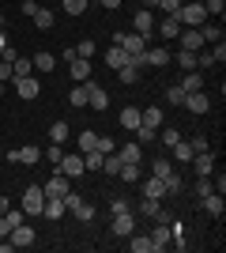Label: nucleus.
I'll return each mask as SVG.
<instances>
[{
	"mask_svg": "<svg viewBox=\"0 0 226 253\" xmlns=\"http://www.w3.org/2000/svg\"><path fill=\"white\" fill-rule=\"evenodd\" d=\"M159 34L162 38H177V34H181V23L173 19V15H166V19L159 23Z\"/></svg>",
	"mask_w": 226,
	"mask_h": 253,
	"instance_id": "2f4dec72",
	"label": "nucleus"
},
{
	"mask_svg": "<svg viewBox=\"0 0 226 253\" xmlns=\"http://www.w3.org/2000/svg\"><path fill=\"white\" fill-rule=\"evenodd\" d=\"M204 11H207V15H219V19H223V11H226V0H204Z\"/></svg>",
	"mask_w": 226,
	"mask_h": 253,
	"instance_id": "c03bdc74",
	"label": "nucleus"
},
{
	"mask_svg": "<svg viewBox=\"0 0 226 253\" xmlns=\"http://www.w3.org/2000/svg\"><path fill=\"white\" fill-rule=\"evenodd\" d=\"M0 19H4V8H0Z\"/></svg>",
	"mask_w": 226,
	"mask_h": 253,
	"instance_id": "338daca9",
	"label": "nucleus"
},
{
	"mask_svg": "<svg viewBox=\"0 0 226 253\" xmlns=\"http://www.w3.org/2000/svg\"><path fill=\"white\" fill-rule=\"evenodd\" d=\"M42 155H45V159H49V163H53V167H57V163L65 159V144H49V148H45Z\"/></svg>",
	"mask_w": 226,
	"mask_h": 253,
	"instance_id": "79ce46f5",
	"label": "nucleus"
},
{
	"mask_svg": "<svg viewBox=\"0 0 226 253\" xmlns=\"http://www.w3.org/2000/svg\"><path fill=\"white\" fill-rule=\"evenodd\" d=\"M140 4H143L147 11H155V8H159V0H140Z\"/></svg>",
	"mask_w": 226,
	"mask_h": 253,
	"instance_id": "0e129e2a",
	"label": "nucleus"
},
{
	"mask_svg": "<svg viewBox=\"0 0 226 253\" xmlns=\"http://www.w3.org/2000/svg\"><path fill=\"white\" fill-rule=\"evenodd\" d=\"M143 64H151V68H166V64H170V53L162 49V45H147V53H143Z\"/></svg>",
	"mask_w": 226,
	"mask_h": 253,
	"instance_id": "f8f14e48",
	"label": "nucleus"
},
{
	"mask_svg": "<svg viewBox=\"0 0 226 253\" xmlns=\"http://www.w3.org/2000/svg\"><path fill=\"white\" fill-rule=\"evenodd\" d=\"M68 140V121H53L49 125V144H65Z\"/></svg>",
	"mask_w": 226,
	"mask_h": 253,
	"instance_id": "473e14b6",
	"label": "nucleus"
},
{
	"mask_svg": "<svg viewBox=\"0 0 226 253\" xmlns=\"http://www.w3.org/2000/svg\"><path fill=\"white\" fill-rule=\"evenodd\" d=\"M31 61H34V68H38V72H53V68H57V57H53V53H45V49H38Z\"/></svg>",
	"mask_w": 226,
	"mask_h": 253,
	"instance_id": "b1692460",
	"label": "nucleus"
},
{
	"mask_svg": "<svg viewBox=\"0 0 226 253\" xmlns=\"http://www.w3.org/2000/svg\"><path fill=\"white\" fill-rule=\"evenodd\" d=\"M177 64H181L185 72H193V68H196V53H189V49H181V53H177Z\"/></svg>",
	"mask_w": 226,
	"mask_h": 253,
	"instance_id": "37998d69",
	"label": "nucleus"
},
{
	"mask_svg": "<svg viewBox=\"0 0 226 253\" xmlns=\"http://www.w3.org/2000/svg\"><path fill=\"white\" fill-rule=\"evenodd\" d=\"M8 238H11L15 250H27V246H34V227H31V223H19V227H11V231H8Z\"/></svg>",
	"mask_w": 226,
	"mask_h": 253,
	"instance_id": "0eeeda50",
	"label": "nucleus"
},
{
	"mask_svg": "<svg viewBox=\"0 0 226 253\" xmlns=\"http://www.w3.org/2000/svg\"><path fill=\"white\" fill-rule=\"evenodd\" d=\"M61 8H65L68 15H83V11H87V0H61Z\"/></svg>",
	"mask_w": 226,
	"mask_h": 253,
	"instance_id": "4c0bfd02",
	"label": "nucleus"
},
{
	"mask_svg": "<svg viewBox=\"0 0 226 253\" xmlns=\"http://www.w3.org/2000/svg\"><path fill=\"white\" fill-rule=\"evenodd\" d=\"M151 174H155V178H170L173 174V159L170 155H155L151 159Z\"/></svg>",
	"mask_w": 226,
	"mask_h": 253,
	"instance_id": "6ab92c4d",
	"label": "nucleus"
},
{
	"mask_svg": "<svg viewBox=\"0 0 226 253\" xmlns=\"http://www.w3.org/2000/svg\"><path fill=\"white\" fill-rule=\"evenodd\" d=\"M117 76H121V84L125 87H132V84H140V64H125V68H117Z\"/></svg>",
	"mask_w": 226,
	"mask_h": 253,
	"instance_id": "cd10ccee",
	"label": "nucleus"
},
{
	"mask_svg": "<svg viewBox=\"0 0 226 253\" xmlns=\"http://www.w3.org/2000/svg\"><path fill=\"white\" fill-rule=\"evenodd\" d=\"M170 238H173L170 219H159V227H155V234H151V253H162L166 246H170Z\"/></svg>",
	"mask_w": 226,
	"mask_h": 253,
	"instance_id": "39448f33",
	"label": "nucleus"
},
{
	"mask_svg": "<svg viewBox=\"0 0 226 253\" xmlns=\"http://www.w3.org/2000/svg\"><path fill=\"white\" fill-rule=\"evenodd\" d=\"M155 136H159V132H155V128H136V144H140V148H147V144H155Z\"/></svg>",
	"mask_w": 226,
	"mask_h": 253,
	"instance_id": "e433bc0d",
	"label": "nucleus"
},
{
	"mask_svg": "<svg viewBox=\"0 0 226 253\" xmlns=\"http://www.w3.org/2000/svg\"><path fill=\"white\" fill-rule=\"evenodd\" d=\"M132 231H136V219H132V208H129V211H117V215H113V234H117V238H129Z\"/></svg>",
	"mask_w": 226,
	"mask_h": 253,
	"instance_id": "9d476101",
	"label": "nucleus"
},
{
	"mask_svg": "<svg viewBox=\"0 0 226 253\" xmlns=\"http://www.w3.org/2000/svg\"><path fill=\"white\" fill-rule=\"evenodd\" d=\"M117 159L121 163H143V148L140 144H125V148H117Z\"/></svg>",
	"mask_w": 226,
	"mask_h": 253,
	"instance_id": "5701e85b",
	"label": "nucleus"
},
{
	"mask_svg": "<svg viewBox=\"0 0 226 253\" xmlns=\"http://www.w3.org/2000/svg\"><path fill=\"white\" fill-rule=\"evenodd\" d=\"M143 197H151V201H162V197H166V181L151 174V181H143Z\"/></svg>",
	"mask_w": 226,
	"mask_h": 253,
	"instance_id": "4be33fe9",
	"label": "nucleus"
},
{
	"mask_svg": "<svg viewBox=\"0 0 226 253\" xmlns=\"http://www.w3.org/2000/svg\"><path fill=\"white\" fill-rule=\"evenodd\" d=\"M42 208H45V189L34 181V185H27V189H23V211H27V219H38V215H42Z\"/></svg>",
	"mask_w": 226,
	"mask_h": 253,
	"instance_id": "f03ea898",
	"label": "nucleus"
},
{
	"mask_svg": "<svg viewBox=\"0 0 226 253\" xmlns=\"http://www.w3.org/2000/svg\"><path fill=\"white\" fill-rule=\"evenodd\" d=\"M102 159H106L102 151H83V167L87 170H102Z\"/></svg>",
	"mask_w": 226,
	"mask_h": 253,
	"instance_id": "c9c22d12",
	"label": "nucleus"
},
{
	"mask_svg": "<svg viewBox=\"0 0 226 253\" xmlns=\"http://www.w3.org/2000/svg\"><path fill=\"white\" fill-rule=\"evenodd\" d=\"M193 163H196V174H200V178H211V170H215V155H211V151H196Z\"/></svg>",
	"mask_w": 226,
	"mask_h": 253,
	"instance_id": "4468645a",
	"label": "nucleus"
},
{
	"mask_svg": "<svg viewBox=\"0 0 226 253\" xmlns=\"http://www.w3.org/2000/svg\"><path fill=\"white\" fill-rule=\"evenodd\" d=\"M87 106L102 114V110H106V106H109V95H106V91H102V87H98V84H91V91H87Z\"/></svg>",
	"mask_w": 226,
	"mask_h": 253,
	"instance_id": "f3484780",
	"label": "nucleus"
},
{
	"mask_svg": "<svg viewBox=\"0 0 226 253\" xmlns=\"http://www.w3.org/2000/svg\"><path fill=\"white\" fill-rule=\"evenodd\" d=\"M61 201H65V211H75V208H79V204H83V197H79V193H72V189H68L65 197H61Z\"/></svg>",
	"mask_w": 226,
	"mask_h": 253,
	"instance_id": "a18cd8bd",
	"label": "nucleus"
},
{
	"mask_svg": "<svg viewBox=\"0 0 226 253\" xmlns=\"http://www.w3.org/2000/svg\"><path fill=\"white\" fill-rule=\"evenodd\" d=\"M42 215H45V219H61V215H65V201H61V197H45Z\"/></svg>",
	"mask_w": 226,
	"mask_h": 253,
	"instance_id": "393cba45",
	"label": "nucleus"
},
{
	"mask_svg": "<svg viewBox=\"0 0 226 253\" xmlns=\"http://www.w3.org/2000/svg\"><path fill=\"white\" fill-rule=\"evenodd\" d=\"M185 0H159V11H166V15H173V11L181 8Z\"/></svg>",
	"mask_w": 226,
	"mask_h": 253,
	"instance_id": "6e6d98bb",
	"label": "nucleus"
},
{
	"mask_svg": "<svg viewBox=\"0 0 226 253\" xmlns=\"http://www.w3.org/2000/svg\"><path fill=\"white\" fill-rule=\"evenodd\" d=\"M42 189H45V197H65V193H68V178L61 174V170H57V178H49Z\"/></svg>",
	"mask_w": 226,
	"mask_h": 253,
	"instance_id": "aec40b11",
	"label": "nucleus"
},
{
	"mask_svg": "<svg viewBox=\"0 0 226 253\" xmlns=\"http://www.w3.org/2000/svg\"><path fill=\"white\" fill-rule=\"evenodd\" d=\"M11 84H15V95L19 98H38L42 95V84H38L34 76H23V80H11Z\"/></svg>",
	"mask_w": 226,
	"mask_h": 253,
	"instance_id": "1a4fd4ad",
	"label": "nucleus"
},
{
	"mask_svg": "<svg viewBox=\"0 0 226 253\" xmlns=\"http://www.w3.org/2000/svg\"><path fill=\"white\" fill-rule=\"evenodd\" d=\"M95 151H102V155H109V151H117V144H113V136H98Z\"/></svg>",
	"mask_w": 226,
	"mask_h": 253,
	"instance_id": "8fccbe9b",
	"label": "nucleus"
},
{
	"mask_svg": "<svg viewBox=\"0 0 226 253\" xmlns=\"http://www.w3.org/2000/svg\"><path fill=\"white\" fill-rule=\"evenodd\" d=\"M117 125L129 128V132H136V128H140V110H136V106H125V110H121V117H117Z\"/></svg>",
	"mask_w": 226,
	"mask_h": 253,
	"instance_id": "a211bd4d",
	"label": "nucleus"
},
{
	"mask_svg": "<svg viewBox=\"0 0 226 253\" xmlns=\"http://www.w3.org/2000/svg\"><path fill=\"white\" fill-rule=\"evenodd\" d=\"M8 231H11V227H8V219L0 215V238H8Z\"/></svg>",
	"mask_w": 226,
	"mask_h": 253,
	"instance_id": "052dcab7",
	"label": "nucleus"
},
{
	"mask_svg": "<svg viewBox=\"0 0 226 253\" xmlns=\"http://www.w3.org/2000/svg\"><path fill=\"white\" fill-rule=\"evenodd\" d=\"M200 34H204V42H207V45L223 42V31H219V27H207V23H204V27H200Z\"/></svg>",
	"mask_w": 226,
	"mask_h": 253,
	"instance_id": "a19ab883",
	"label": "nucleus"
},
{
	"mask_svg": "<svg viewBox=\"0 0 226 253\" xmlns=\"http://www.w3.org/2000/svg\"><path fill=\"white\" fill-rule=\"evenodd\" d=\"M193 193H196V201H200V197H207V193H211V178H200L193 185Z\"/></svg>",
	"mask_w": 226,
	"mask_h": 253,
	"instance_id": "603ef678",
	"label": "nucleus"
},
{
	"mask_svg": "<svg viewBox=\"0 0 226 253\" xmlns=\"http://www.w3.org/2000/svg\"><path fill=\"white\" fill-rule=\"evenodd\" d=\"M177 140H181V132H177V128H162V148H173Z\"/></svg>",
	"mask_w": 226,
	"mask_h": 253,
	"instance_id": "3c124183",
	"label": "nucleus"
},
{
	"mask_svg": "<svg viewBox=\"0 0 226 253\" xmlns=\"http://www.w3.org/2000/svg\"><path fill=\"white\" fill-rule=\"evenodd\" d=\"M177 38H181V49H189V53H200L204 49V34H200V27H181V34H177Z\"/></svg>",
	"mask_w": 226,
	"mask_h": 253,
	"instance_id": "423d86ee",
	"label": "nucleus"
},
{
	"mask_svg": "<svg viewBox=\"0 0 226 253\" xmlns=\"http://www.w3.org/2000/svg\"><path fill=\"white\" fill-rule=\"evenodd\" d=\"M4 91H8V87H4V84H0V95H4Z\"/></svg>",
	"mask_w": 226,
	"mask_h": 253,
	"instance_id": "69168bd1",
	"label": "nucleus"
},
{
	"mask_svg": "<svg viewBox=\"0 0 226 253\" xmlns=\"http://www.w3.org/2000/svg\"><path fill=\"white\" fill-rule=\"evenodd\" d=\"M132 31H136V34H143V38L151 42V34H155V11L140 8L136 15H132Z\"/></svg>",
	"mask_w": 226,
	"mask_h": 253,
	"instance_id": "20e7f679",
	"label": "nucleus"
},
{
	"mask_svg": "<svg viewBox=\"0 0 226 253\" xmlns=\"http://www.w3.org/2000/svg\"><path fill=\"white\" fill-rule=\"evenodd\" d=\"M211 61H215V64L226 61V42H215V45H211Z\"/></svg>",
	"mask_w": 226,
	"mask_h": 253,
	"instance_id": "5fc2aeb1",
	"label": "nucleus"
},
{
	"mask_svg": "<svg viewBox=\"0 0 226 253\" xmlns=\"http://www.w3.org/2000/svg\"><path fill=\"white\" fill-rule=\"evenodd\" d=\"M57 170L65 174V178H83V151H65V159L57 163Z\"/></svg>",
	"mask_w": 226,
	"mask_h": 253,
	"instance_id": "7ed1b4c3",
	"label": "nucleus"
},
{
	"mask_svg": "<svg viewBox=\"0 0 226 253\" xmlns=\"http://www.w3.org/2000/svg\"><path fill=\"white\" fill-rule=\"evenodd\" d=\"M181 106L189 110V114H207V110H211V98H207L204 91H189Z\"/></svg>",
	"mask_w": 226,
	"mask_h": 253,
	"instance_id": "6e6552de",
	"label": "nucleus"
},
{
	"mask_svg": "<svg viewBox=\"0 0 226 253\" xmlns=\"http://www.w3.org/2000/svg\"><path fill=\"white\" fill-rule=\"evenodd\" d=\"M129 250L132 253H151V234H129Z\"/></svg>",
	"mask_w": 226,
	"mask_h": 253,
	"instance_id": "bb28decb",
	"label": "nucleus"
},
{
	"mask_svg": "<svg viewBox=\"0 0 226 253\" xmlns=\"http://www.w3.org/2000/svg\"><path fill=\"white\" fill-rule=\"evenodd\" d=\"M173 19L181 23V27H204V23H207V11H204L200 0H189V4H181V8L173 11Z\"/></svg>",
	"mask_w": 226,
	"mask_h": 253,
	"instance_id": "f257e3e1",
	"label": "nucleus"
},
{
	"mask_svg": "<svg viewBox=\"0 0 226 253\" xmlns=\"http://www.w3.org/2000/svg\"><path fill=\"white\" fill-rule=\"evenodd\" d=\"M68 72H72L75 84H83V80H91V61H83V57H72V61H68Z\"/></svg>",
	"mask_w": 226,
	"mask_h": 253,
	"instance_id": "dca6fc26",
	"label": "nucleus"
},
{
	"mask_svg": "<svg viewBox=\"0 0 226 253\" xmlns=\"http://www.w3.org/2000/svg\"><path fill=\"white\" fill-rule=\"evenodd\" d=\"M87 4H91V0H87Z\"/></svg>",
	"mask_w": 226,
	"mask_h": 253,
	"instance_id": "774afa93",
	"label": "nucleus"
},
{
	"mask_svg": "<svg viewBox=\"0 0 226 253\" xmlns=\"http://www.w3.org/2000/svg\"><path fill=\"white\" fill-rule=\"evenodd\" d=\"M177 87H181L185 95H189V91H204V72H200V68H193V72H185V80H181Z\"/></svg>",
	"mask_w": 226,
	"mask_h": 253,
	"instance_id": "412c9836",
	"label": "nucleus"
},
{
	"mask_svg": "<svg viewBox=\"0 0 226 253\" xmlns=\"http://www.w3.org/2000/svg\"><path fill=\"white\" fill-rule=\"evenodd\" d=\"M143 211H147L151 219H166V211L159 208V201H151V197H143Z\"/></svg>",
	"mask_w": 226,
	"mask_h": 253,
	"instance_id": "ea45409f",
	"label": "nucleus"
},
{
	"mask_svg": "<svg viewBox=\"0 0 226 253\" xmlns=\"http://www.w3.org/2000/svg\"><path fill=\"white\" fill-rule=\"evenodd\" d=\"M102 170H106L109 178H117V170H121V159H117V151H109V155L102 159Z\"/></svg>",
	"mask_w": 226,
	"mask_h": 253,
	"instance_id": "72a5a7b5",
	"label": "nucleus"
},
{
	"mask_svg": "<svg viewBox=\"0 0 226 253\" xmlns=\"http://www.w3.org/2000/svg\"><path fill=\"white\" fill-rule=\"evenodd\" d=\"M166 102H170V106H181L185 102V91H181V87H166Z\"/></svg>",
	"mask_w": 226,
	"mask_h": 253,
	"instance_id": "09e8293b",
	"label": "nucleus"
},
{
	"mask_svg": "<svg viewBox=\"0 0 226 253\" xmlns=\"http://www.w3.org/2000/svg\"><path fill=\"white\" fill-rule=\"evenodd\" d=\"M11 80V61H0V84H8Z\"/></svg>",
	"mask_w": 226,
	"mask_h": 253,
	"instance_id": "4d7b16f0",
	"label": "nucleus"
},
{
	"mask_svg": "<svg viewBox=\"0 0 226 253\" xmlns=\"http://www.w3.org/2000/svg\"><path fill=\"white\" fill-rule=\"evenodd\" d=\"M79 151H95V144H98V132H79Z\"/></svg>",
	"mask_w": 226,
	"mask_h": 253,
	"instance_id": "58836bf2",
	"label": "nucleus"
},
{
	"mask_svg": "<svg viewBox=\"0 0 226 253\" xmlns=\"http://www.w3.org/2000/svg\"><path fill=\"white\" fill-rule=\"evenodd\" d=\"M200 208H204L207 215H215V219H223V211H226V201H223V193H207V197H200Z\"/></svg>",
	"mask_w": 226,
	"mask_h": 253,
	"instance_id": "9b49d317",
	"label": "nucleus"
},
{
	"mask_svg": "<svg viewBox=\"0 0 226 253\" xmlns=\"http://www.w3.org/2000/svg\"><path fill=\"white\" fill-rule=\"evenodd\" d=\"M189 148H193V151H207V140H204V136H196L193 144H189Z\"/></svg>",
	"mask_w": 226,
	"mask_h": 253,
	"instance_id": "13d9d810",
	"label": "nucleus"
},
{
	"mask_svg": "<svg viewBox=\"0 0 226 253\" xmlns=\"http://www.w3.org/2000/svg\"><path fill=\"white\" fill-rule=\"evenodd\" d=\"M162 181H166V193H181L185 189V181L177 178V174H170V178H162Z\"/></svg>",
	"mask_w": 226,
	"mask_h": 253,
	"instance_id": "864d4df0",
	"label": "nucleus"
},
{
	"mask_svg": "<svg viewBox=\"0 0 226 253\" xmlns=\"http://www.w3.org/2000/svg\"><path fill=\"white\" fill-rule=\"evenodd\" d=\"M15 159H19L23 167H34V163H38V159H42V151L34 148V144H27V148H19V151H15Z\"/></svg>",
	"mask_w": 226,
	"mask_h": 253,
	"instance_id": "c756f323",
	"label": "nucleus"
},
{
	"mask_svg": "<svg viewBox=\"0 0 226 253\" xmlns=\"http://www.w3.org/2000/svg\"><path fill=\"white\" fill-rule=\"evenodd\" d=\"M109 211H113V215H117V211H129V204H125V201H121V197H117V201L109 204Z\"/></svg>",
	"mask_w": 226,
	"mask_h": 253,
	"instance_id": "bf43d9fd",
	"label": "nucleus"
},
{
	"mask_svg": "<svg viewBox=\"0 0 226 253\" xmlns=\"http://www.w3.org/2000/svg\"><path fill=\"white\" fill-rule=\"evenodd\" d=\"M95 53H98V45L91 42V38H83V42L75 45V57H83V61H91V57H95Z\"/></svg>",
	"mask_w": 226,
	"mask_h": 253,
	"instance_id": "f704fd0d",
	"label": "nucleus"
},
{
	"mask_svg": "<svg viewBox=\"0 0 226 253\" xmlns=\"http://www.w3.org/2000/svg\"><path fill=\"white\" fill-rule=\"evenodd\" d=\"M11 204H8V197H4V193H0V215H4V211H8Z\"/></svg>",
	"mask_w": 226,
	"mask_h": 253,
	"instance_id": "e2e57ef3",
	"label": "nucleus"
},
{
	"mask_svg": "<svg viewBox=\"0 0 226 253\" xmlns=\"http://www.w3.org/2000/svg\"><path fill=\"white\" fill-rule=\"evenodd\" d=\"M72 215H75V219H83V223H91V219H95V208H91V204L83 201V204H79V208L72 211Z\"/></svg>",
	"mask_w": 226,
	"mask_h": 253,
	"instance_id": "49530a36",
	"label": "nucleus"
},
{
	"mask_svg": "<svg viewBox=\"0 0 226 253\" xmlns=\"http://www.w3.org/2000/svg\"><path fill=\"white\" fill-rule=\"evenodd\" d=\"M102 61H106L109 68H113V72H117V68H125V64H129V53L121 49V45H109V49L102 53Z\"/></svg>",
	"mask_w": 226,
	"mask_h": 253,
	"instance_id": "2eb2a0df",
	"label": "nucleus"
},
{
	"mask_svg": "<svg viewBox=\"0 0 226 253\" xmlns=\"http://www.w3.org/2000/svg\"><path fill=\"white\" fill-rule=\"evenodd\" d=\"M4 219H8V227H19V223H27V211H23V208L11 211V208H8V211H4Z\"/></svg>",
	"mask_w": 226,
	"mask_h": 253,
	"instance_id": "de8ad7c7",
	"label": "nucleus"
},
{
	"mask_svg": "<svg viewBox=\"0 0 226 253\" xmlns=\"http://www.w3.org/2000/svg\"><path fill=\"white\" fill-rule=\"evenodd\" d=\"M23 76H34V61L15 57V61H11V80H23Z\"/></svg>",
	"mask_w": 226,
	"mask_h": 253,
	"instance_id": "a878e982",
	"label": "nucleus"
},
{
	"mask_svg": "<svg viewBox=\"0 0 226 253\" xmlns=\"http://www.w3.org/2000/svg\"><path fill=\"white\" fill-rule=\"evenodd\" d=\"M102 8H109V11H117V8H121V0H102Z\"/></svg>",
	"mask_w": 226,
	"mask_h": 253,
	"instance_id": "680f3d73",
	"label": "nucleus"
},
{
	"mask_svg": "<svg viewBox=\"0 0 226 253\" xmlns=\"http://www.w3.org/2000/svg\"><path fill=\"white\" fill-rule=\"evenodd\" d=\"M31 19H34V27H38V31H53V11H49V8H38Z\"/></svg>",
	"mask_w": 226,
	"mask_h": 253,
	"instance_id": "7c9ffc66",
	"label": "nucleus"
},
{
	"mask_svg": "<svg viewBox=\"0 0 226 253\" xmlns=\"http://www.w3.org/2000/svg\"><path fill=\"white\" fill-rule=\"evenodd\" d=\"M170 151H173V163H193V155H196V151L189 148V140H177Z\"/></svg>",
	"mask_w": 226,
	"mask_h": 253,
	"instance_id": "c85d7f7f",
	"label": "nucleus"
},
{
	"mask_svg": "<svg viewBox=\"0 0 226 253\" xmlns=\"http://www.w3.org/2000/svg\"><path fill=\"white\" fill-rule=\"evenodd\" d=\"M162 121H166V117H162L159 106H147V110H140V125H143V128H155V132H159Z\"/></svg>",
	"mask_w": 226,
	"mask_h": 253,
	"instance_id": "ddd939ff",
	"label": "nucleus"
}]
</instances>
